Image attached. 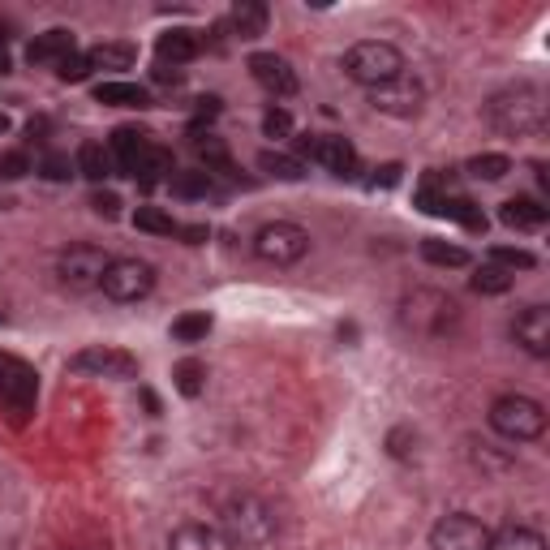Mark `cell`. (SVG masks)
<instances>
[{"label": "cell", "mask_w": 550, "mask_h": 550, "mask_svg": "<svg viewBox=\"0 0 550 550\" xmlns=\"http://www.w3.org/2000/svg\"><path fill=\"white\" fill-rule=\"evenodd\" d=\"M215 525L233 542V550H254L275 538V512L254 490H224V495H215Z\"/></svg>", "instance_id": "obj_1"}, {"label": "cell", "mask_w": 550, "mask_h": 550, "mask_svg": "<svg viewBox=\"0 0 550 550\" xmlns=\"http://www.w3.org/2000/svg\"><path fill=\"white\" fill-rule=\"evenodd\" d=\"M486 121L508 138H525V134H542L546 129V91L533 82H520L499 91L486 104Z\"/></svg>", "instance_id": "obj_2"}, {"label": "cell", "mask_w": 550, "mask_h": 550, "mask_svg": "<svg viewBox=\"0 0 550 550\" xmlns=\"http://www.w3.org/2000/svg\"><path fill=\"white\" fill-rule=\"evenodd\" d=\"M340 69L357 86L374 91V86H387V82H396L404 74V52L396 48V43H387V39H361V43H353V48L344 52Z\"/></svg>", "instance_id": "obj_3"}, {"label": "cell", "mask_w": 550, "mask_h": 550, "mask_svg": "<svg viewBox=\"0 0 550 550\" xmlns=\"http://www.w3.org/2000/svg\"><path fill=\"white\" fill-rule=\"evenodd\" d=\"M490 426H495V434H503L508 443H533L546 434V409L533 396L508 392L490 404Z\"/></svg>", "instance_id": "obj_4"}, {"label": "cell", "mask_w": 550, "mask_h": 550, "mask_svg": "<svg viewBox=\"0 0 550 550\" xmlns=\"http://www.w3.org/2000/svg\"><path fill=\"white\" fill-rule=\"evenodd\" d=\"M404 327L417 331V336H430V340H439L447 336L456 323H460V306L447 293H434V288H417V293L404 297Z\"/></svg>", "instance_id": "obj_5"}, {"label": "cell", "mask_w": 550, "mask_h": 550, "mask_svg": "<svg viewBox=\"0 0 550 550\" xmlns=\"http://www.w3.org/2000/svg\"><path fill=\"white\" fill-rule=\"evenodd\" d=\"M254 254L263 258L271 267H293L301 258L310 254V233L301 224H288V220H275V224H263L254 233Z\"/></svg>", "instance_id": "obj_6"}, {"label": "cell", "mask_w": 550, "mask_h": 550, "mask_svg": "<svg viewBox=\"0 0 550 550\" xmlns=\"http://www.w3.org/2000/svg\"><path fill=\"white\" fill-rule=\"evenodd\" d=\"M112 258L99 250V245H69V250L56 258V275H61L65 288H74V293H91L104 280Z\"/></svg>", "instance_id": "obj_7"}, {"label": "cell", "mask_w": 550, "mask_h": 550, "mask_svg": "<svg viewBox=\"0 0 550 550\" xmlns=\"http://www.w3.org/2000/svg\"><path fill=\"white\" fill-rule=\"evenodd\" d=\"M99 288H104L112 301H142V297H151V288H155V267L142 263V258H112Z\"/></svg>", "instance_id": "obj_8"}, {"label": "cell", "mask_w": 550, "mask_h": 550, "mask_svg": "<svg viewBox=\"0 0 550 550\" xmlns=\"http://www.w3.org/2000/svg\"><path fill=\"white\" fill-rule=\"evenodd\" d=\"M69 370L86 374V379H138V357L112 349V344H91V349L69 357Z\"/></svg>", "instance_id": "obj_9"}, {"label": "cell", "mask_w": 550, "mask_h": 550, "mask_svg": "<svg viewBox=\"0 0 550 550\" xmlns=\"http://www.w3.org/2000/svg\"><path fill=\"white\" fill-rule=\"evenodd\" d=\"M430 550H490V529L469 512H452L430 529Z\"/></svg>", "instance_id": "obj_10"}, {"label": "cell", "mask_w": 550, "mask_h": 550, "mask_svg": "<svg viewBox=\"0 0 550 550\" xmlns=\"http://www.w3.org/2000/svg\"><path fill=\"white\" fill-rule=\"evenodd\" d=\"M370 95V108L374 112H383V117H417L426 104V91H422V82H417L409 69L396 78V82H387V86H374Z\"/></svg>", "instance_id": "obj_11"}, {"label": "cell", "mask_w": 550, "mask_h": 550, "mask_svg": "<svg viewBox=\"0 0 550 550\" xmlns=\"http://www.w3.org/2000/svg\"><path fill=\"white\" fill-rule=\"evenodd\" d=\"M301 151H306V155L314 159V164L331 168L336 177H353V172H357V151H353V142H349V138H336V134L306 138V142H301Z\"/></svg>", "instance_id": "obj_12"}, {"label": "cell", "mask_w": 550, "mask_h": 550, "mask_svg": "<svg viewBox=\"0 0 550 550\" xmlns=\"http://www.w3.org/2000/svg\"><path fill=\"white\" fill-rule=\"evenodd\" d=\"M512 340H516L529 357H550V310H546V306L520 310V318L512 323Z\"/></svg>", "instance_id": "obj_13"}, {"label": "cell", "mask_w": 550, "mask_h": 550, "mask_svg": "<svg viewBox=\"0 0 550 550\" xmlns=\"http://www.w3.org/2000/svg\"><path fill=\"white\" fill-rule=\"evenodd\" d=\"M250 74L254 82L263 86V91L271 95H297V74H293V65L284 61V56H275V52H254L250 56Z\"/></svg>", "instance_id": "obj_14"}, {"label": "cell", "mask_w": 550, "mask_h": 550, "mask_svg": "<svg viewBox=\"0 0 550 550\" xmlns=\"http://www.w3.org/2000/svg\"><path fill=\"white\" fill-rule=\"evenodd\" d=\"M39 392V383H35V370L31 366H22V361H13V357H0V396H5L13 409H31V400Z\"/></svg>", "instance_id": "obj_15"}, {"label": "cell", "mask_w": 550, "mask_h": 550, "mask_svg": "<svg viewBox=\"0 0 550 550\" xmlns=\"http://www.w3.org/2000/svg\"><path fill=\"white\" fill-rule=\"evenodd\" d=\"M168 550H233V542L224 538L215 520H185L172 529Z\"/></svg>", "instance_id": "obj_16"}, {"label": "cell", "mask_w": 550, "mask_h": 550, "mask_svg": "<svg viewBox=\"0 0 550 550\" xmlns=\"http://www.w3.org/2000/svg\"><path fill=\"white\" fill-rule=\"evenodd\" d=\"M121 172H129V177L142 181V185H155V181L172 177V172H177V168H172V151H168V147H159V142H151V138H147V142H142V147H138V155L129 159V164H125Z\"/></svg>", "instance_id": "obj_17"}, {"label": "cell", "mask_w": 550, "mask_h": 550, "mask_svg": "<svg viewBox=\"0 0 550 550\" xmlns=\"http://www.w3.org/2000/svg\"><path fill=\"white\" fill-rule=\"evenodd\" d=\"M74 56V31H65V26H56V31H43L31 48H26V61L31 65H61Z\"/></svg>", "instance_id": "obj_18"}, {"label": "cell", "mask_w": 550, "mask_h": 550, "mask_svg": "<svg viewBox=\"0 0 550 550\" xmlns=\"http://www.w3.org/2000/svg\"><path fill=\"white\" fill-rule=\"evenodd\" d=\"M155 52H159V61H172V65H185V61H194V56L202 52V39L198 31H190V26H172V31L159 35L155 43Z\"/></svg>", "instance_id": "obj_19"}, {"label": "cell", "mask_w": 550, "mask_h": 550, "mask_svg": "<svg viewBox=\"0 0 550 550\" xmlns=\"http://www.w3.org/2000/svg\"><path fill=\"white\" fill-rule=\"evenodd\" d=\"M546 207L538 198H508L499 207V220L508 224V228H516V233H538V228H546Z\"/></svg>", "instance_id": "obj_20"}, {"label": "cell", "mask_w": 550, "mask_h": 550, "mask_svg": "<svg viewBox=\"0 0 550 550\" xmlns=\"http://www.w3.org/2000/svg\"><path fill=\"white\" fill-rule=\"evenodd\" d=\"M95 99L99 104H108V108H147L151 104L147 86H138V82H99Z\"/></svg>", "instance_id": "obj_21"}, {"label": "cell", "mask_w": 550, "mask_h": 550, "mask_svg": "<svg viewBox=\"0 0 550 550\" xmlns=\"http://www.w3.org/2000/svg\"><path fill=\"white\" fill-rule=\"evenodd\" d=\"M490 550H550L546 538L529 525H503L499 533H490Z\"/></svg>", "instance_id": "obj_22"}, {"label": "cell", "mask_w": 550, "mask_h": 550, "mask_svg": "<svg viewBox=\"0 0 550 550\" xmlns=\"http://www.w3.org/2000/svg\"><path fill=\"white\" fill-rule=\"evenodd\" d=\"M86 61H91V69H134L138 48L134 43H99L86 52Z\"/></svg>", "instance_id": "obj_23"}, {"label": "cell", "mask_w": 550, "mask_h": 550, "mask_svg": "<svg viewBox=\"0 0 550 550\" xmlns=\"http://www.w3.org/2000/svg\"><path fill=\"white\" fill-rule=\"evenodd\" d=\"M112 151L99 147V142H86V147H78V172L86 181H108L112 177Z\"/></svg>", "instance_id": "obj_24"}, {"label": "cell", "mask_w": 550, "mask_h": 550, "mask_svg": "<svg viewBox=\"0 0 550 550\" xmlns=\"http://www.w3.org/2000/svg\"><path fill=\"white\" fill-rule=\"evenodd\" d=\"M439 215H447V220H456V224H465L469 233H486V215H482V207H477V202H469V198H460V194L443 198Z\"/></svg>", "instance_id": "obj_25"}, {"label": "cell", "mask_w": 550, "mask_h": 550, "mask_svg": "<svg viewBox=\"0 0 550 550\" xmlns=\"http://www.w3.org/2000/svg\"><path fill=\"white\" fill-rule=\"evenodd\" d=\"M233 31L241 39H258L267 31V5H258V0H241L233 9Z\"/></svg>", "instance_id": "obj_26"}, {"label": "cell", "mask_w": 550, "mask_h": 550, "mask_svg": "<svg viewBox=\"0 0 550 550\" xmlns=\"http://www.w3.org/2000/svg\"><path fill=\"white\" fill-rule=\"evenodd\" d=\"M172 383H177V392L185 400H194V396H202V387H207V366L185 357V361H177V370H172Z\"/></svg>", "instance_id": "obj_27"}, {"label": "cell", "mask_w": 550, "mask_h": 550, "mask_svg": "<svg viewBox=\"0 0 550 550\" xmlns=\"http://www.w3.org/2000/svg\"><path fill=\"white\" fill-rule=\"evenodd\" d=\"M258 168L271 172V177H280V181H301V177H306V164H301L297 155H284V151H263V155H258Z\"/></svg>", "instance_id": "obj_28"}, {"label": "cell", "mask_w": 550, "mask_h": 550, "mask_svg": "<svg viewBox=\"0 0 550 550\" xmlns=\"http://www.w3.org/2000/svg\"><path fill=\"white\" fill-rule=\"evenodd\" d=\"M211 336V314L207 310H194V314H181L177 323H172V340L181 344H198Z\"/></svg>", "instance_id": "obj_29"}, {"label": "cell", "mask_w": 550, "mask_h": 550, "mask_svg": "<svg viewBox=\"0 0 550 550\" xmlns=\"http://www.w3.org/2000/svg\"><path fill=\"white\" fill-rule=\"evenodd\" d=\"M134 224L142 228V233H151V237H172V233H181V224L172 220L164 207H138V211H134Z\"/></svg>", "instance_id": "obj_30"}, {"label": "cell", "mask_w": 550, "mask_h": 550, "mask_svg": "<svg viewBox=\"0 0 550 550\" xmlns=\"http://www.w3.org/2000/svg\"><path fill=\"white\" fill-rule=\"evenodd\" d=\"M422 258L434 267H469V254L460 245H447V241H422Z\"/></svg>", "instance_id": "obj_31"}, {"label": "cell", "mask_w": 550, "mask_h": 550, "mask_svg": "<svg viewBox=\"0 0 550 550\" xmlns=\"http://www.w3.org/2000/svg\"><path fill=\"white\" fill-rule=\"evenodd\" d=\"M508 288H512V271H503L495 263H486L473 275V293H482V297H499V293H508Z\"/></svg>", "instance_id": "obj_32"}, {"label": "cell", "mask_w": 550, "mask_h": 550, "mask_svg": "<svg viewBox=\"0 0 550 550\" xmlns=\"http://www.w3.org/2000/svg\"><path fill=\"white\" fill-rule=\"evenodd\" d=\"M469 172L477 181H503L512 172V159L508 155H473L469 159Z\"/></svg>", "instance_id": "obj_33"}, {"label": "cell", "mask_w": 550, "mask_h": 550, "mask_svg": "<svg viewBox=\"0 0 550 550\" xmlns=\"http://www.w3.org/2000/svg\"><path fill=\"white\" fill-rule=\"evenodd\" d=\"M211 190H215L211 172H177V177H172V194L177 198H207Z\"/></svg>", "instance_id": "obj_34"}, {"label": "cell", "mask_w": 550, "mask_h": 550, "mask_svg": "<svg viewBox=\"0 0 550 550\" xmlns=\"http://www.w3.org/2000/svg\"><path fill=\"white\" fill-rule=\"evenodd\" d=\"M490 263L516 275V271H529V267H538V258H533L529 250H516V245H495V250H490Z\"/></svg>", "instance_id": "obj_35"}, {"label": "cell", "mask_w": 550, "mask_h": 550, "mask_svg": "<svg viewBox=\"0 0 550 550\" xmlns=\"http://www.w3.org/2000/svg\"><path fill=\"white\" fill-rule=\"evenodd\" d=\"M198 155H202V164H207V172H233V155H228V147L220 138H198Z\"/></svg>", "instance_id": "obj_36"}, {"label": "cell", "mask_w": 550, "mask_h": 550, "mask_svg": "<svg viewBox=\"0 0 550 550\" xmlns=\"http://www.w3.org/2000/svg\"><path fill=\"white\" fill-rule=\"evenodd\" d=\"M56 78H61V82H86V78H91V61L74 52V56H69V61L56 65Z\"/></svg>", "instance_id": "obj_37"}, {"label": "cell", "mask_w": 550, "mask_h": 550, "mask_svg": "<svg viewBox=\"0 0 550 550\" xmlns=\"http://www.w3.org/2000/svg\"><path fill=\"white\" fill-rule=\"evenodd\" d=\"M263 134L267 138H288V134H293V117H288L284 108H271L263 117Z\"/></svg>", "instance_id": "obj_38"}, {"label": "cell", "mask_w": 550, "mask_h": 550, "mask_svg": "<svg viewBox=\"0 0 550 550\" xmlns=\"http://www.w3.org/2000/svg\"><path fill=\"white\" fill-rule=\"evenodd\" d=\"M43 177L65 181V177H69V159H65V155H48V159H43Z\"/></svg>", "instance_id": "obj_39"}, {"label": "cell", "mask_w": 550, "mask_h": 550, "mask_svg": "<svg viewBox=\"0 0 550 550\" xmlns=\"http://www.w3.org/2000/svg\"><path fill=\"white\" fill-rule=\"evenodd\" d=\"M91 207H95L99 215H108V220H117V211H121V198H117V194H95V198H91Z\"/></svg>", "instance_id": "obj_40"}, {"label": "cell", "mask_w": 550, "mask_h": 550, "mask_svg": "<svg viewBox=\"0 0 550 550\" xmlns=\"http://www.w3.org/2000/svg\"><path fill=\"white\" fill-rule=\"evenodd\" d=\"M26 168H31V159H26V155H5V159H0V177H22Z\"/></svg>", "instance_id": "obj_41"}, {"label": "cell", "mask_w": 550, "mask_h": 550, "mask_svg": "<svg viewBox=\"0 0 550 550\" xmlns=\"http://www.w3.org/2000/svg\"><path fill=\"white\" fill-rule=\"evenodd\" d=\"M396 181H400V164H383L379 177H374V185H383V190H387V185H396Z\"/></svg>", "instance_id": "obj_42"}, {"label": "cell", "mask_w": 550, "mask_h": 550, "mask_svg": "<svg viewBox=\"0 0 550 550\" xmlns=\"http://www.w3.org/2000/svg\"><path fill=\"white\" fill-rule=\"evenodd\" d=\"M181 237L190 241V245H198V241H207V228H202V224H194V228H181Z\"/></svg>", "instance_id": "obj_43"}, {"label": "cell", "mask_w": 550, "mask_h": 550, "mask_svg": "<svg viewBox=\"0 0 550 550\" xmlns=\"http://www.w3.org/2000/svg\"><path fill=\"white\" fill-rule=\"evenodd\" d=\"M5 69H9V52L0 48V74H5Z\"/></svg>", "instance_id": "obj_44"}, {"label": "cell", "mask_w": 550, "mask_h": 550, "mask_svg": "<svg viewBox=\"0 0 550 550\" xmlns=\"http://www.w3.org/2000/svg\"><path fill=\"white\" fill-rule=\"evenodd\" d=\"M5 129H9V117H0V134H5Z\"/></svg>", "instance_id": "obj_45"}]
</instances>
